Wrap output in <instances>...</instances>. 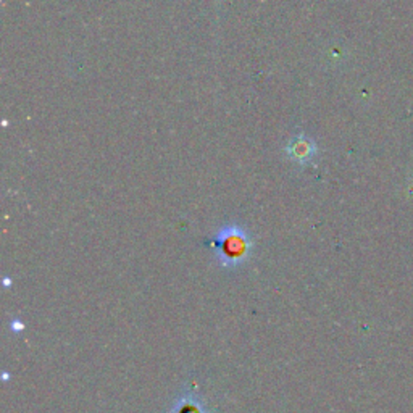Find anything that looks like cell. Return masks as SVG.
<instances>
[{
  "instance_id": "obj_2",
  "label": "cell",
  "mask_w": 413,
  "mask_h": 413,
  "mask_svg": "<svg viewBox=\"0 0 413 413\" xmlns=\"http://www.w3.org/2000/svg\"><path fill=\"white\" fill-rule=\"evenodd\" d=\"M317 151V142L313 141V137H310L303 131H298L297 134H294L285 146L286 157L301 167L308 165V163L315 158Z\"/></svg>"
},
{
  "instance_id": "obj_1",
  "label": "cell",
  "mask_w": 413,
  "mask_h": 413,
  "mask_svg": "<svg viewBox=\"0 0 413 413\" xmlns=\"http://www.w3.org/2000/svg\"><path fill=\"white\" fill-rule=\"evenodd\" d=\"M210 247L218 265L231 270L244 265L251 258L253 239L246 226L239 223H226L217 231L215 237L210 241Z\"/></svg>"
},
{
  "instance_id": "obj_4",
  "label": "cell",
  "mask_w": 413,
  "mask_h": 413,
  "mask_svg": "<svg viewBox=\"0 0 413 413\" xmlns=\"http://www.w3.org/2000/svg\"><path fill=\"white\" fill-rule=\"evenodd\" d=\"M3 283H5V285H3V286H5V287H8V286H10V278H5V280H3Z\"/></svg>"
},
{
  "instance_id": "obj_3",
  "label": "cell",
  "mask_w": 413,
  "mask_h": 413,
  "mask_svg": "<svg viewBox=\"0 0 413 413\" xmlns=\"http://www.w3.org/2000/svg\"><path fill=\"white\" fill-rule=\"evenodd\" d=\"M23 328H24L23 323L19 321L18 318H13V320H12V330H15V331H22Z\"/></svg>"
}]
</instances>
